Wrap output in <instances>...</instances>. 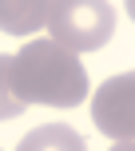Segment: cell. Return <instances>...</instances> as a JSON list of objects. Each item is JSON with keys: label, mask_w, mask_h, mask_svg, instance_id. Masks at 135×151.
<instances>
[{"label": "cell", "mask_w": 135, "mask_h": 151, "mask_svg": "<svg viewBox=\"0 0 135 151\" xmlns=\"http://www.w3.org/2000/svg\"><path fill=\"white\" fill-rule=\"evenodd\" d=\"M12 83L24 104H44V107H75L88 96V72L80 56L56 44L52 36L28 40L12 56Z\"/></svg>", "instance_id": "1"}, {"label": "cell", "mask_w": 135, "mask_h": 151, "mask_svg": "<svg viewBox=\"0 0 135 151\" xmlns=\"http://www.w3.org/2000/svg\"><path fill=\"white\" fill-rule=\"evenodd\" d=\"M115 32V8L107 0H52L48 36L68 52H96Z\"/></svg>", "instance_id": "2"}, {"label": "cell", "mask_w": 135, "mask_h": 151, "mask_svg": "<svg viewBox=\"0 0 135 151\" xmlns=\"http://www.w3.org/2000/svg\"><path fill=\"white\" fill-rule=\"evenodd\" d=\"M91 123L115 143H135V72H119L96 88Z\"/></svg>", "instance_id": "3"}, {"label": "cell", "mask_w": 135, "mask_h": 151, "mask_svg": "<svg viewBox=\"0 0 135 151\" xmlns=\"http://www.w3.org/2000/svg\"><path fill=\"white\" fill-rule=\"evenodd\" d=\"M52 0H0V32L28 36L36 28H48Z\"/></svg>", "instance_id": "4"}, {"label": "cell", "mask_w": 135, "mask_h": 151, "mask_svg": "<svg viewBox=\"0 0 135 151\" xmlns=\"http://www.w3.org/2000/svg\"><path fill=\"white\" fill-rule=\"evenodd\" d=\"M16 151H88V147H83V139L68 123H48V127L28 131Z\"/></svg>", "instance_id": "5"}, {"label": "cell", "mask_w": 135, "mask_h": 151, "mask_svg": "<svg viewBox=\"0 0 135 151\" xmlns=\"http://www.w3.org/2000/svg\"><path fill=\"white\" fill-rule=\"evenodd\" d=\"M24 107L28 104L16 96V83H12V56H0V119H16Z\"/></svg>", "instance_id": "6"}, {"label": "cell", "mask_w": 135, "mask_h": 151, "mask_svg": "<svg viewBox=\"0 0 135 151\" xmlns=\"http://www.w3.org/2000/svg\"><path fill=\"white\" fill-rule=\"evenodd\" d=\"M111 151H135V143H115Z\"/></svg>", "instance_id": "7"}, {"label": "cell", "mask_w": 135, "mask_h": 151, "mask_svg": "<svg viewBox=\"0 0 135 151\" xmlns=\"http://www.w3.org/2000/svg\"><path fill=\"white\" fill-rule=\"evenodd\" d=\"M127 16H131V20H135V0H127Z\"/></svg>", "instance_id": "8"}]
</instances>
